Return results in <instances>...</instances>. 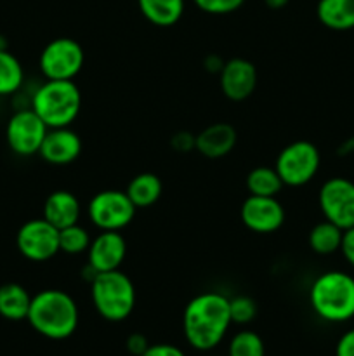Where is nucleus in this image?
I'll return each instance as SVG.
<instances>
[{
    "instance_id": "14",
    "label": "nucleus",
    "mask_w": 354,
    "mask_h": 356,
    "mask_svg": "<svg viewBox=\"0 0 354 356\" xmlns=\"http://www.w3.org/2000/svg\"><path fill=\"white\" fill-rule=\"evenodd\" d=\"M219 86L229 101H245L257 87V68L253 63L243 58H233L224 61L219 73Z\"/></svg>"
},
{
    "instance_id": "20",
    "label": "nucleus",
    "mask_w": 354,
    "mask_h": 356,
    "mask_svg": "<svg viewBox=\"0 0 354 356\" xmlns=\"http://www.w3.org/2000/svg\"><path fill=\"white\" fill-rule=\"evenodd\" d=\"M30 292L16 282L0 285V316L10 322H21L28 318L31 305Z\"/></svg>"
},
{
    "instance_id": "38",
    "label": "nucleus",
    "mask_w": 354,
    "mask_h": 356,
    "mask_svg": "<svg viewBox=\"0 0 354 356\" xmlns=\"http://www.w3.org/2000/svg\"><path fill=\"white\" fill-rule=\"evenodd\" d=\"M210 356H222V355H210ZM226 356H228V355H226Z\"/></svg>"
},
{
    "instance_id": "36",
    "label": "nucleus",
    "mask_w": 354,
    "mask_h": 356,
    "mask_svg": "<svg viewBox=\"0 0 354 356\" xmlns=\"http://www.w3.org/2000/svg\"><path fill=\"white\" fill-rule=\"evenodd\" d=\"M339 153H340V155H351V153H354V138L344 143V145L340 146Z\"/></svg>"
},
{
    "instance_id": "33",
    "label": "nucleus",
    "mask_w": 354,
    "mask_h": 356,
    "mask_svg": "<svg viewBox=\"0 0 354 356\" xmlns=\"http://www.w3.org/2000/svg\"><path fill=\"white\" fill-rule=\"evenodd\" d=\"M194 138H196V136L189 134V132H177L172 138L174 149H177V152L180 153L189 152V149L194 148Z\"/></svg>"
},
{
    "instance_id": "2",
    "label": "nucleus",
    "mask_w": 354,
    "mask_h": 356,
    "mask_svg": "<svg viewBox=\"0 0 354 356\" xmlns=\"http://www.w3.org/2000/svg\"><path fill=\"white\" fill-rule=\"evenodd\" d=\"M26 320L35 332L47 339H68L78 327V305L61 289H45L31 298Z\"/></svg>"
},
{
    "instance_id": "11",
    "label": "nucleus",
    "mask_w": 354,
    "mask_h": 356,
    "mask_svg": "<svg viewBox=\"0 0 354 356\" xmlns=\"http://www.w3.org/2000/svg\"><path fill=\"white\" fill-rule=\"evenodd\" d=\"M318 204L326 221L339 228L354 226V183L347 177H330L321 184Z\"/></svg>"
},
{
    "instance_id": "32",
    "label": "nucleus",
    "mask_w": 354,
    "mask_h": 356,
    "mask_svg": "<svg viewBox=\"0 0 354 356\" xmlns=\"http://www.w3.org/2000/svg\"><path fill=\"white\" fill-rule=\"evenodd\" d=\"M148 348H149V343H148V339H146V336H142V334H137V332L128 336L127 350L130 355L141 356L146 350H148Z\"/></svg>"
},
{
    "instance_id": "17",
    "label": "nucleus",
    "mask_w": 354,
    "mask_h": 356,
    "mask_svg": "<svg viewBox=\"0 0 354 356\" xmlns=\"http://www.w3.org/2000/svg\"><path fill=\"white\" fill-rule=\"evenodd\" d=\"M236 139V129L231 124L217 122L198 132L194 138V149L207 159H222L233 152Z\"/></svg>"
},
{
    "instance_id": "29",
    "label": "nucleus",
    "mask_w": 354,
    "mask_h": 356,
    "mask_svg": "<svg viewBox=\"0 0 354 356\" xmlns=\"http://www.w3.org/2000/svg\"><path fill=\"white\" fill-rule=\"evenodd\" d=\"M141 356H186L180 348L174 346L169 343H158V344H149L148 350Z\"/></svg>"
},
{
    "instance_id": "21",
    "label": "nucleus",
    "mask_w": 354,
    "mask_h": 356,
    "mask_svg": "<svg viewBox=\"0 0 354 356\" xmlns=\"http://www.w3.org/2000/svg\"><path fill=\"white\" fill-rule=\"evenodd\" d=\"M125 193L137 209H148L160 200L163 193V183L156 174L141 172L132 177Z\"/></svg>"
},
{
    "instance_id": "9",
    "label": "nucleus",
    "mask_w": 354,
    "mask_h": 356,
    "mask_svg": "<svg viewBox=\"0 0 354 356\" xmlns=\"http://www.w3.org/2000/svg\"><path fill=\"white\" fill-rule=\"evenodd\" d=\"M49 127L31 108L14 111L6 125V141L17 156L38 155Z\"/></svg>"
},
{
    "instance_id": "22",
    "label": "nucleus",
    "mask_w": 354,
    "mask_h": 356,
    "mask_svg": "<svg viewBox=\"0 0 354 356\" xmlns=\"http://www.w3.org/2000/svg\"><path fill=\"white\" fill-rule=\"evenodd\" d=\"M342 235V228L325 219V221L312 226L311 232H309L307 242L312 252L319 254V256H330V254H335L337 250H340Z\"/></svg>"
},
{
    "instance_id": "30",
    "label": "nucleus",
    "mask_w": 354,
    "mask_h": 356,
    "mask_svg": "<svg viewBox=\"0 0 354 356\" xmlns=\"http://www.w3.org/2000/svg\"><path fill=\"white\" fill-rule=\"evenodd\" d=\"M340 252H342L344 259L347 261V264L354 268V226L353 228L344 229L342 243H340Z\"/></svg>"
},
{
    "instance_id": "34",
    "label": "nucleus",
    "mask_w": 354,
    "mask_h": 356,
    "mask_svg": "<svg viewBox=\"0 0 354 356\" xmlns=\"http://www.w3.org/2000/svg\"><path fill=\"white\" fill-rule=\"evenodd\" d=\"M222 66H224V61L219 56H208V58H205V70L207 72L221 73Z\"/></svg>"
},
{
    "instance_id": "23",
    "label": "nucleus",
    "mask_w": 354,
    "mask_h": 356,
    "mask_svg": "<svg viewBox=\"0 0 354 356\" xmlns=\"http://www.w3.org/2000/svg\"><path fill=\"white\" fill-rule=\"evenodd\" d=\"M24 83V68L19 59L9 51H0V97L14 96Z\"/></svg>"
},
{
    "instance_id": "27",
    "label": "nucleus",
    "mask_w": 354,
    "mask_h": 356,
    "mask_svg": "<svg viewBox=\"0 0 354 356\" xmlns=\"http://www.w3.org/2000/svg\"><path fill=\"white\" fill-rule=\"evenodd\" d=\"M229 313L231 322L236 325H246L252 322L257 315V305L248 296H236L229 299Z\"/></svg>"
},
{
    "instance_id": "12",
    "label": "nucleus",
    "mask_w": 354,
    "mask_h": 356,
    "mask_svg": "<svg viewBox=\"0 0 354 356\" xmlns=\"http://www.w3.org/2000/svg\"><path fill=\"white\" fill-rule=\"evenodd\" d=\"M239 219L250 232L267 235L283 226L285 209L276 197L250 195L239 207Z\"/></svg>"
},
{
    "instance_id": "10",
    "label": "nucleus",
    "mask_w": 354,
    "mask_h": 356,
    "mask_svg": "<svg viewBox=\"0 0 354 356\" xmlns=\"http://www.w3.org/2000/svg\"><path fill=\"white\" fill-rule=\"evenodd\" d=\"M16 247L24 259L33 261V263L51 261L61 252L59 229L44 218L30 219L17 229Z\"/></svg>"
},
{
    "instance_id": "31",
    "label": "nucleus",
    "mask_w": 354,
    "mask_h": 356,
    "mask_svg": "<svg viewBox=\"0 0 354 356\" xmlns=\"http://www.w3.org/2000/svg\"><path fill=\"white\" fill-rule=\"evenodd\" d=\"M335 356H354V329L344 332L337 341Z\"/></svg>"
},
{
    "instance_id": "16",
    "label": "nucleus",
    "mask_w": 354,
    "mask_h": 356,
    "mask_svg": "<svg viewBox=\"0 0 354 356\" xmlns=\"http://www.w3.org/2000/svg\"><path fill=\"white\" fill-rule=\"evenodd\" d=\"M45 221L51 222L58 229H65L68 226L80 222L82 218V204L78 197L68 190H56L45 198L44 216Z\"/></svg>"
},
{
    "instance_id": "13",
    "label": "nucleus",
    "mask_w": 354,
    "mask_h": 356,
    "mask_svg": "<svg viewBox=\"0 0 354 356\" xmlns=\"http://www.w3.org/2000/svg\"><path fill=\"white\" fill-rule=\"evenodd\" d=\"M127 257V240L121 232H99L87 250V264L96 273L120 270Z\"/></svg>"
},
{
    "instance_id": "15",
    "label": "nucleus",
    "mask_w": 354,
    "mask_h": 356,
    "mask_svg": "<svg viewBox=\"0 0 354 356\" xmlns=\"http://www.w3.org/2000/svg\"><path fill=\"white\" fill-rule=\"evenodd\" d=\"M82 138L71 127L49 129L38 155L51 165H69L82 153Z\"/></svg>"
},
{
    "instance_id": "18",
    "label": "nucleus",
    "mask_w": 354,
    "mask_h": 356,
    "mask_svg": "<svg viewBox=\"0 0 354 356\" xmlns=\"http://www.w3.org/2000/svg\"><path fill=\"white\" fill-rule=\"evenodd\" d=\"M316 16L319 23L333 31L354 28V0H318Z\"/></svg>"
},
{
    "instance_id": "35",
    "label": "nucleus",
    "mask_w": 354,
    "mask_h": 356,
    "mask_svg": "<svg viewBox=\"0 0 354 356\" xmlns=\"http://www.w3.org/2000/svg\"><path fill=\"white\" fill-rule=\"evenodd\" d=\"M264 2H266V6L269 7V9L276 10V9H283L290 0H264Z\"/></svg>"
},
{
    "instance_id": "6",
    "label": "nucleus",
    "mask_w": 354,
    "mask_h": 356,
    "mask_svg": "<svg viewBox=\"0 0 354 356\" xmlns=\"http://www.w3.org/2000/svg\"><path fill=\"white\" fill-rule=\"evenodd\" d=\"M321 167V153L311 141L298 139L285 146L276 156L274 169L285 186L301 188L311 183Z\"/></svg>"
},
{
    "instance_id": "28",
    "label": "nucleus",
    "mask_w": 354,
    "mask_h": 356,
    "mask_svg": "<svg viewBox=\"0 0 354 356\" xmlns=\"http://www.w3.org/2000/svg\"><path fill=\"white\" fill-rule=\"evenodd\" d=\"M246 0H193L194 6L205 14H212V16H226L245 3Z\"/></svg>"
},
{
    "instance_id": "5",
    "label": "nucleus",
    "mask_w": 354,
    "mask_h": 356,
    "mask_svg": "<svg viewBox=\"0 0 354 356\" xmlns=\"http://www.w3.org/2000/svg\"><path fill=\"white\" fill-rule=\"evenodd\" d=\"M90 298L99 316L108 322H124L135 308L134 282L121 270L103 271L90 282Z\"/></svg>"
},
{
    "instance_id": "25",
    "label": "nucleus",
    "mask_w": 354,
    "mask_h": 356,
    "mask_svg": "<svg viewBox=\"0 0 354 356\" xmlns=\"http://www.w3.org/2000/svg\"><path fill=\"white\" fill-rule=\"evenodd\" d=\"M90 242H92L90 233L83 226H80L78 222L65 229H59V250L68 254V256L87 254Z\"/></svg>"
},
{
    "instance_id": "3",
    "label": "nucleus",
    "mask_w": 354,
    "mask_h": 356,
    "mask_svg": "<svg viewBox=\"0 0 354 356\" xmlns=\"http://www.w3.org/2000/svg\"><path fill=\"white\" fill-rule=\"evenodd\" d=\"M309 305L316 316L330 323L354 318V277L340 270L318 275L309 289Z\"/></svg>"
},
{
    "instance_id": "8",
    "label": "nucleus",
    "mask_w": 354,
    "mask_h": 356,
    "mask_svg": "<svg viewBox=\"0 0 354 356\" xmlns=\"http://www.w3.org/2000/svg\"><path fill=\"white\" fill-rule=\"evenodd\" d=\"M85 52L80 42L59 37L49 42L40 52L38 68L47 80H73L83 68Z\"/></svg>"
},
{
    "instance_id": "7",
    "label": "nucleus",
    "mask_w": 354,
    "mask_h": 356,
    "mask_svg": "<svg viewBox=\"0 0 354 356\" xmlns=\"http://www.w3.org/2000/svg\"><path fill=\"white\" fill-rule=\"evenodd\" d=\"M137 207L128 195L120 190H103L87 204L89 221L99 232H121L135 218Z\"/></svg>"
},
{
    "instance_id": "1",
    "label": "nucleus",
    "mask_w": 354,
    "mask_h": 356,
    "mask_svg": "<svg viewBox=\"0 0 354 356\" xmlns=\"http://www.w3.org/2000/svg\"><path fill=\"white\" fill-rule=\"evenodd\" d=\"M229 298L221 292H201L186 305L183 332L187 344L198 351H210L222 343L231 327Z\"/></svg>"
},
{
    "instance_id": "19",
    "label": "nucleus",
    "mask_w": 354,
    "mask_h": 356,
    "mask_svg": "<svg viewBox=\"0 0 354 356\" xmlns=\"http://www.w3.org/2000/svg\"><path fill=\"white\" fill-rule=\"evenodd\" d=\"M137 6L146 21L160 28L179 23L186 9V0H137Z\"/></svg>"
},
{
    "instance_id": "24",
    "label": "nucleus",
    "mask_w": 354,
    "mask_h": 356,
    "mask_svg": "<svg viewBox=\"0 0 354 356\" xmlns=\"http://www.w3.org/2000/svg\"><path fill=\"white\" fill-rule=\"evenodd\" d=\"M283 186V181L274 167L260 165L246 174V190L255 197H278Z\"/></svg>"
},
{
    "instance_id": "37",
    "label": "nucleus",
    "mask_w": 354,
    "mask_h": 356,
    "mask_svg": "<svg viewBox=\"0 0 354 356\" xmlns=\"http://www.w3.org/2000/svg\"><path fill=\"white\" fill-rule=\"evenodd\" d=\"M3 49H7V40L0 35V51H3Z\"/></svg>"
},
{
    "instance_id": "4",
    "label": "nucleus",
    "mask_w": 354,
    "mask_h": 356,
    "mask_svg": "<svg viewBox=\"0 0 354 356\" xmlns=\"http://www.w3.org/2000/svg\"><path fill=\"white\" fill-rule=\"evenodd\" d=\"M30 108L49 129L69 127L82 110V92L73 80H45L31 94Z\"/></svg>"
},
{
    "instance_id": "26",
    "label": "nucleus",
    "mask_w": 354,
    "mask_h": 356,
    "mask_svg": "<svg viewBox=\"0 0 354 356\" xmlns=\"http://www.w3.org/2000/svg\"><path fill=\"white\" fill-rule=\"evenodd\" d=\"M228 356H266L262 337L253 330H239L229 341Z\"/></svg>"
}]
</instances>
